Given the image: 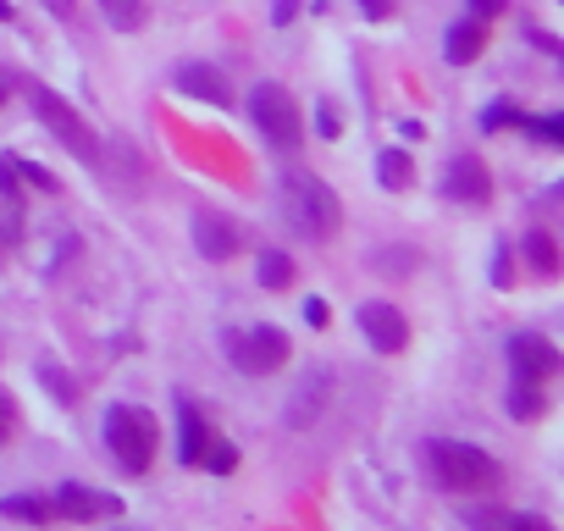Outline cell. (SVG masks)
<instances>
[{
	"mask_svg": "<svg viewBox=\"0 0 564 531\" xmlns=\"http://www.w3.org/2000/svg\"><path fill=\"white\" fill-rule=\"evenodd\" d=\"M276 205H282V221H289V232H300L305 243H327V238L344 227V199H338L316 172H282Z\"/></svg>",
	"mask_w": 564,
	"mask_h": 531,
	"instance_id": "6da1fadb",
	"label": "cell"
},
{
	"mask_svg": "<svg viewBox=\"0 0 564 531\" xmlns=\"http://www.w3.org/2000/svg\"><path fill=\"white\" fill-rule=\"evenodd\" d=\"M426 465H432L443 492H492L503 481V465L487 448L459 443V437H432L426 443Z\"/></svg>",
	"mask_w": 564,
	"mask_h": 531,
	"instance_id": "7a4b0ae2",
	"label": "cell"
},
{
	"mask_svg": "<svg viewBox=\"0 0 564 531\" xmlns=\"http://www.w3.org/2000/svg\"><path fill=\"white\" fill-rule=\"evenodd\" d=\"M106 443H111V459L128 470V476H144L155 465V448H161V426L150 410L139 404H111L106 410Z\"/></svg>",
	"mask_w": 564,
	"mask_h": 531,
	"instance_id": "3957f363",
	"label": "cell"
},
{
	"mask_svg": "<svg viewBox=\"0 0 564 531\" xmlns=\"http://www.w3.org/2000/svg\"><path fill=\"white\" fill-rule=\"evenodd\" d=\"M221 349H227L232 371H243V377H271V371L289 366V355H294L289 333L271 327V322H254V327H227V333H221Z\"/></svg>",
	"mask_w": 564,
	"mask_h": 531,
	"instance_id": "277c9868",
	"label": "cell"
},
{
	"mask_svg": "<svg viewBox=\"0 0 564 531\" xmlns=\"http://www.w3.org/2000/svg\"><path fill=\"white\" fill-rule=\"evenodd\" d=\"M249 122H254V133H265V144L271 150H300V139H305V122H300V100L282 89V84H254L249 89Z\"/></svg>",
	"mask_w": 564,
	"mask_h": 531,
	"instance_id": "5b68a950",
	"label": "cell"
},
{
	"mask_svg": "<svg viewBox=\"0 0 564 531\" xmlns=\"http://www.w3.org/2000/svg\"><path fill=\"white\" fill-rule=\"evenodd\" d=\"M29 100H34V117L45 122V133H51L62 150H73L84 166H100V139H95V128H89V122H84V117H78L56 89L34 84V95H29Z\"/></svg>",
	"mask_w": 564,
	"mask_h": 531,
	"instance_id": "8992f818",
	"label": "cell"
},
{
	"mask_svg": "<svg viewBox=\"0 0 564 531\" xmlns=\"http://www.w3.org/2000/svg\"><path fill=\"white\" fill-rule=\"evenodd\" d=\"M51 514H62V520H117L122 514V498L95 492V487H78V481H62L51 492Z\"/></svg>",
	"mask_w": 564,
	"mask_h": 531,
	"instance_id": "52a82bcc",
	"label": "cell"
},
{
	"mask_svg": "<svg viewBox=\"0 0 564 531\" xmlns=\"http://www.w3.org/2000/svg\"><path fill=\"white\" fill-rule=\"evenodd\" d=\"M509 366H514V382H547L558 371V349L542 338V333H514L509 338Z\"/></svg>",
	"mask_w": 564,
	"mask_h": 531,
	"instance_id": "ba28073f",
	"label": "cell"
},
{
	"mask_svg": "<svg viewBox=\"0 0 564 531\" xmlns=\"http://www.w3.org/2000/svg\"><path fill=\"white\" fill-rule=\"evenodd\" d=\"M360 333H366V344L377 355H404V344H410V322L393 305H382V300L360 305Z\"/></svg>",
	"mask_w": 564,
	"mask_h": 531,
	"instance_id": "9c48e42d",
	"label": "cell"
},
{
	"mask_svg": "<svg viewBox=\"0 0 564 531\" xmlns=\"http://www.w3.org/2000/svg\"><path fill=\"white\" fill-rule=\"evenodd\" d=\"M443 188H448V199H459V205H487V194H492L487 166H481L476 155H454V161H448Z\"/></svg>",
	"mask_w": 564,
	"mask_h": 531,
	"instance_id": "30bf717a",
	"label": "cell"
},
{
	"mask_svg": "<svg viewBox=\"0 0 564 531\" xmlns=\"http://www.w3.org/2000/svg\"><path fill=\"white\" fill-rule=\"evenodd\" d=\"M194 249L205 260H232L238 254V227L227 216H216V210H199L194 216Z\"/></svg>",
	"mask_w": 564,
	"mask_h": 531,
	"instance_id": "8fae6325",
	"label": "cell"
},
{
	"mask_svg": "<svg viewBox=\"0 0 564 531\" xmlns=\"http://www.w3.org/2000/svg\"><path fill=\"white\" fill-rule=\"evenodd\" d=\"M177 89L188 95V100H210V106H227L232 95H227V78L210 67V62H183L177 67Z\"/></svg>",
	"mask_w": 564,
	"mask_h": 531,
	"instance_id": "7c38bea8",
	"label": "cell"
},
{
	"mask_svg": "<svg viewBox=\"0 0 564 531\" xmlns=\"http://www.w3.org/2000/svg\"><path fill=\"white\" fill-rule=\"evenodd\" d=\"M205 448H210V426H205V415H199L188 399H177V459H183V465H199Z\"/></svg>",
	"mask_w": 564,
	"mask_h": 531,
	"instance_id": "4fadbf2b",
	"label": "cell"
},
{
	"mask_svg": "<svg viewBox=\"0 0 564 531\" xmlns=\"http://www.w3.org/2000/svg\"><path fill=\"white\" fill-rule=\"evenodd\" d=\"M481 45H487V29H481V23H454V29H448L443 56H448L454 67H470V62L481 56Z\"/></svg>",
	"mask_w": 564,
	"mask_h": 531,
	"instance_id": "5bb4252c",
	"label": "cell"
},
{
	"mask_svg": "<svg viewBox=\"0 0 564 531\" xmlns=\"http://www.w3.org/2000/svg\"><path fill=\"white\" fill-rule=\"evenodd\" d=\"M254 278H260V289H271V294H282L294 283V260L282 254V249H265L260 260H254Z\"/></svg>",
	"mask_w": 564,
	"mask_h": 531,
	"instance_id": "9a60e30c",
	"label": "cell"
},
{
	"mask_svg": "<svg viewBox=\"0 0 564 531\" xmlns=\"http://www.w3.org/2000/svg\"><path fill=\"white\" fill-rule=\"evenodd\" d=\"M100 18H106L117 34H139L144 18H150V7H144V0H100Z\"/></svg>",
	"mask_w": 564,
	"mask_h": 531,
	"instance_id": "2e32d148",
	"label": "cell"
},
{
	"mask_svg": "<svg viewBox=\"0 0 564 531\" xmlns=\"http://www.w3.org/2000/svg\"><path fill=\"white\" fill-rule=\"evenodd\" d=\"M18 238H23V205H18L12 188H0V254H7Z\"/></svg>",
	"mask_w": 564,
	"mask_h": 531,
	"instance_id": "e0dca14e",
	"label": "cell"
},
{
	"mask_svg": "<svg viewBox=\"0 0 564 531\" xmlns=\"http://www.w3.org/2000/svg\"><path fill=\"white\" fill-rule=\"evenodd\" d=\"M542 410H547V404H542V388H536V382H514V388H509V415H514V421H536Z\"/></svg>",
	"mask_w": 564,
	"mask_h": 531,
	"instance_id": "ac0fdd59",
	"label": "cell"
},
{
	"mask_svg": "<svg viewBox=\"0 0 564 531\" xmlns=\"http://www.w3.org/2000/svg\"><path fill=\"white\" fill-rule=\"evenodd\" d=\"M525 254H531V266L542 278H553L558 272V249H553V238L547 232H525Z\"/></svg>",
	"mask_w": 564,
	"mask_h": 531,
	"instance_id": "d6986e66",
	"label": "cell"
},
{
	"mask_svg": "<svg viewBox=\"0 0 564 531\" xmlns=\"http://www.w3.org/2000/svg\"><path fill=\"white\" fill-rule=\"evenodd\" d=\"M0 514L29 520V525H45V520H51V503H45V498H0Z\"/></svg>",
	"mask_w": 564,
	"mask_h": 531,
	"instance_id": "ffe728a7",
	"label": "cell"
},
{
	"mask_svg": "<svg viewBox=\"0 0 564 531\" xmlns=\"http://www.w3.org/2000/svg\"><path fill=\"white\" fill-rule=\"evenodd\" d=\"M377 177H382V188H404V183H410V155H404V150H382Z\"/></svg>",
	"mask_w": 564,
	"mask_h": 531,
	"instance_id": "44dd1931",
	"label": "cell"
},
{
	"mask_svg": "<svg viewBox=\"0 0 564 531\" xmlns=\"http://www.w3.org/2000/svg\"><path fill=\"white\" fill-rule=\"evenodd\" d=\"M7 161V172H18L23 183H34V188H45V194H56V177L45 172V166H34V161H18V155H0Z\"/></svg>",
	"mask_w": 564,
	"mask_h": 531,
	"instance_id": "7402d4cb",
	"label": "cell"
},
{
	"mask_svg": "<svg viewBox=\"0 0 564 531\" xmlns=\"http://www.w3.org/2000/svg\"><path fill=\"white\" fill-rule=\"evenodd\" d=\"M199 465H210V470H216V476H227V470H232V465H238V454H232V448H227V443H216V437H210V448H205V459H199Z\"/></svg>",
	"mask_w": 564,
	"mask_h": 531,
	"instance_id": "603a6c76",
	"label": "cell"
},
{
	"mask_svg": "<svg viewBox=\"0 0 564 531\" xmlns=\"http://www.w3.org/2000/svg\"><path fill=\"white\" fill-rule=\"evenodd\" d=\"M12 432H18V404H12V393L0 388V448L12 443Z\"/></svg>",
	"mask_w": 564,
	"mask_h": 531,
	"instance_id": "cb8c5ba5",
	"label": "cell"
},
{
	"mask_svg": "<svg viewBox=\"0 0 564 531\" xmlns=\"http://www.w3.org/2000/svg\"><path fill=\"white\" fill-rule=\"evenodd\" d=\"M40 7H45L56 23H78V0H40Z\"/></svg>",
	"mask_w": 564,
	"mask_h": 531,
	"instance_id": "d4e9b609",
	"label": "cell"
},
{
	"mask_svg": "<svg viewBox=\"0 0 564 531\" xmlns=\"http://www.w3.org/2000/svg\"><path fill=\"white\" fill-rule=\"evenodd\" d=\"M509 531H553V520H542V514H514Z\"/></svg>",
	"mask_w": 564,
	"mask_h": 531,
	"instance_id": "484cf974",
	"label": "cell"
},
{
	"mask_svg": "<svg viewBox=\"0 0 564 531\" xmlns=\"http://www.w3.org/2000/svg\"><path fill=\"white\" fill-rule=\"evenodd\" d=\"M316 128H322V139H338V111L322 106V111H316Z\"/></svg>",
	"mask_w": 564,
	"mask_h": 531,
	"instance_id": "4316f807",
	"label": "cell"
},
{
	"mask_svg": "<svg viewBox=\"0 0 564 531\" xmlns=\"http://www.w3.org/2000/svg\"><path fill=\"white\" fill-rule=\"evenodd\" d=\"M360 12H366L371 23H382V18L393 12V0H360Z\"/></svg>",
	"mask_w": 564,
	"mask_h": 531,
	"instance_id": "83f0119b",
	"label": "cell"
},
{
	"mask_svg": "<svg viewBox=\"0 0 564 531\" xmlns=\"http://www.w3.org/2000/svg\"><path fill=\"white\" fill-rule=\"evenodd\" d=\"M305 322L311 327H327V300H305Z\"/></svg>",
	"mask_w": 564,
	"mask_h": 531,
	"instance_id": "f1b7e54d",
	"label": "cell"
},
{
	"mask_svg": "<svg viewBox=\"0 0 564 531\" xmlns=\"http://www.w3.org/2000/svg\"><path fill=\"white\" fill-rule=\"evenodd\" d=\"M45 382L56 388V399H62V404H73V382H67V377H56V371H45Z\"/></svg>",
	"mask_w": 564,
	"mask_h": 531,
	"instance_id": "f546056e",
	"label": "cell"
},
{
	"mask_svg": "<svg viewBox=\"0 0 564 531\" xmlns=\"http://www.w3.org/2000/svg\"><path fill=\"white\" fill-rule=\"evenodd\" d=\"M470 7H481V18H492V12L503 7V0H470Z\"/></svg>",
	"mask_w": 564,
	"mask_h": 531,
	"instance_id": "4dcf8cb0",
	"label": "cell"
},
{
	"mask_svg": "<svg viewBox=\"0 0 564 531\" xmlns=\"http://www.w3.org/2000/svg\"><path fill=\"white\" fill-rule=\"evenodd\" d=\"M7 18H12V7H7V0H0V23H7Z\"/></svg>",
	"mask_w": 564,
	"mask_h": 531,
	"instance_id": "1f68e13d",
	"label": "cell"
}]
</instances>
